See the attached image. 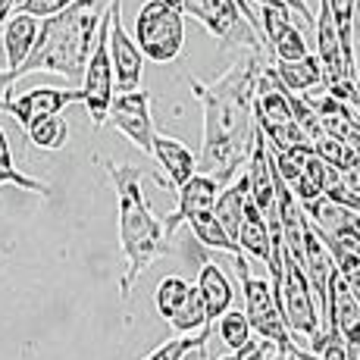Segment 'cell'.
Returning <instances> with one entry per match:
<instances>
[{
  "label": "cell",
  "mask_w": 360,
  "mask_h": 360,
  "mask_svg": "<svg viewBox=\"0 0 360 360\" xmlns=\"http://www.w3.org/2000/svg\"><path fill=\"white\" fill-rule=\"evenodd\" d=\"M263 47H251L223 75L210 82L191 79V94L204 107V148H200L198 172L213 176L219 185L238 176L245 166L254 135V94L263 69Z\"/></svg>",
  "instance_id": "6da1fadb"
},
{
  "label": "cell",
  "mask_w": 360,
  "mask_h": 360,
  "mask_svg": "<svg viewBox=\"0 0 360 360\" xmlns=\"http://www.w3.org/2000/svg\"><path fill=\"white\" fill-rule=\"evenodd\" d=\"M248 351H251V348H245V351H232V354H226V357H219V360H241V357L248 354Z\"/></svg>",
  "instance_id": "8d00e7d4"
},
{
  "label": "cell",
  "mask_w": 360,
  "mask_h": 360,
  "mask_svg": "<svg viewBox=\"0 0 360 360\" xmlns=\"http://www.w3.org/2000/svg\"><path fill=\"white\" fill-rule=\"evenodd\" d=\"M38 25L41 19L29 16V13H10V19L4 22V32H0V47L6 53V72L22 66V60L29 57L34 38H38Z\"/></svg>",
  "instance_id": "ffe728a7"
},
{
  "label": "cell",
  "mask_w": 360,
  "mask_h": 360,
  "mask_svg": "<svg viewBox=\"0 0 360 360\" xmlns=\"http://www.w3.org/2000/svg\"><path fill=\"white\" fill-rule=\"evenodd\" d=\"M107 16H110L107 47H110V63H113L116 88H120V91L141 88L144 53L138 51L135 38H129L126 25H122V0H110V4H107Z\"/></svg>",
  "instance_id": "9c48e42d"
},
{
  "label": "cell",
  "mask_w": 360,
  "mask_h": 360,
  "mask_svg": "<svg viewBox=\"0 0 360 360\" xmlns=\"http://www.w3.org/2000/svg\"><path fill=\"white\" fill-rule=\"evenodd\" d=\"M188 292H191V282H185L182 276H166V279H160V285H157V310H160L163 320H169L182 307Z\"/></svg>",
  "instance_id": "f546056e"
},
{
  "label": "cell",
  "mask_w": 360,
  "mask_h": 360,
  "mask_svg": "<svg viewBox=\"0 0 360 360\" xmlns=\"http://www.w3.org/2000/svg\"><path fill=\"white\" fill-rule=\"evenodd\" d=\"M351 113H354V120H357V126H360V69L354 72V94H351Z\"/></svg>",
  "instance_id": "e575fe53"
},
{
  "label": "cell",
  "mask_w": 360,
  "mask_h": 360,
  "mask_svg": "<svg viewBox=\"0 0 360 360\" xmlns=\"http://www.w3.org/2000/svg\"><path fill=\"white\" fill-rule=\"evenodd\" d=\"M0 66H6V63H0Z\"/></svg>",
  "instance_id": "7bdbcfd3"
},
{
  "label": "cell",
  "mask_w": 360,
  "mask_h": 360,
  "mask_svg": "<svg viewBox=\"0 0 360 360\" xmlns=\"http://www.w3.org/2000/svg\"><path fill=\"white\" fill-rule=\"evenodd\" d=\"M357 226H360V213H357Z\"/></svg>",
  "instance_id": "b9f144b4"
},
{
  "label": "cell",
  "mask_w": 360,
  "mask_h": 360,
  "mask_svg": "<svg viewBox=\"0 0 360 360\" xmlns=\"http://www.w3.org/2000/svg\"><path fill=\"white\" fill-rule=\"evenodd\" d=\"M198 292H200V301H204L207 320H210V323H217L219 316L232 307V301H235V288H232L229 276H226L223 269H219V263H213V260L200 263Z\"/></svg>",
  "instance_id": "d6986e66"
},
{
  "label": "cell",
  "mask_w": 360,
  "mask_h": 360,
  "mask_svg": "<svg viewBox=\"0 0 360 360\" xmlns=\"http://www.w3.org/2000/svg\"><path fill=\"white\" fill-rule=\"evenodd\" d=\"M332 19H335L338 41H342V60L348 75L354 79L357 63H354V13H357V0H329Z\"/></svg>",
  "instance_id": "cb8c5ba5"
},
{
  "label": "cell",
  "mask_w": 360,
  "mask_h": 360,
  "mask_svg": "<svg viewBox=\"0 0 360 360\" xmlns=\"http://www.w3.org/2000/svg\"><path fill=\"white\" fill-rule=\"evenodd\" d=\"M210 335H213V326L207 323V326H200L198 332H191V335H179V338H169V342H163L160 348L154 351V354H148L144 360H185L191 351L204 354Z\"/></svg>",
  "instance_id": "484cf974"
},
{
  "label": "cell",
  "mask_w": 360,
  "mask_h": 360,
  "mask_svg": "<svg viewBox=\"0 0 360 360\" xmlns=\"http://www.w3.org/2000/svg\"><path fill=\"white\" fill-rule=\"evenodd\" d=\"M188 226H191V232H195V238L200 241L204 248H213V251H226V254H241V248H238V241H232L229 238V232L219 226V219L213 217V207L210 210H198L195 217H188Z\"/></svg>",
  "instance_id": "603a6c76"
},
{
  "label": "cell",
  "mask_w": 360,
  "mask_h": 360,
  "mask_svg": "<svg viewBox=\"0 0 360 360\" xmlns=\"http://www.w3.org/2000/svg\"><path fill=\"white\" fill-rule=\"evenodd\" d=\"M107 32H110V16H107V10H103L98 34H94V47H91V53H88L85 72H82V88H79L82 103H85L88 116H91V122L98 129L107 122V110H110L113 88H116L113 63H110V47H107Z\"/></svg>",
  "instance_id": "52a82bcc"
},
{
  "label": "cell",
  "mask_w": 360,
  "mask_h": 360,
  "mask_svg": "<svg viewBox=\"0 0 360 360\" xmlns=\"http://www.w3.org/2000/svg\"><path fill=\"white\" fill-rule=\"evenodd\" d=\"M110 172V182L116 188V213H120V251L126 260L120 279V295L129 297L141 273L157 257L169 251V238L163 232V219L154 217L148 198L141 191V182L148 172L141 166L129 163H103Z\"/></svg>",
  "instance_id": "3957f363"
},
{
  "label": "cell",
  "mask_w": 360,
  "mask_h": 360,
  "mask_svg": "<svg viewBox=\"0 0 360 360\" xmlns=\"http://www.w3.org/2000/svg\"><path fill=\"white\" fill-rule=\"evenodd\" d=\"M282 4L288 6V10H295L297 16L304 19V22H310L314 25V13H310V6H307V0H282Z\"/></svg>",
  "instance_id": "d6a6232c"
},
{
  "label": "cell",
  "mask_w": 360,
  "mask_h": 360,
  "mask_svg": "<svg viewBox=\"0 0 360 360\" xmlns=\"http://www.w3.org/2000/svg\"><path fill=\"white\" fill-rule=\"evenodd\" d=\"M269 354H273V345H269V342H257L241 360H266Z\"/></svg>",
  "instance_id": "836d02e7"
},
{
  "label": "cell",
  "mask_w": 360,
  "mask_h": 360,
  "mask_svg": "<svg viewBox=\"0 0 360 360\" xmlns=\"http://www.w3.org/2000/svg\"><path fill=\"white\" fill-rule=\"evenodd\" d=\"M16 4H19V0H0V25L10 19V13L16 10Z\"/></svg>",
  "instance_id": "d590c367"
},
{
  "label": "cell",
  "mask_w": 360,
  "mask_h": 360,
  "mask_svg": "<svg viewBox=\"0 0 360 360\" xmlns=\"http://www.w3.org/2000/svg\"><path fill=\"white\" fill-rule=\"evenodd\" d=\"M354 148H357V154H360V141H357V144H354Z\"/></svg>",
  "instance_id": "60d3db41"
},
{
  "label": "cell",
  "mask_w": 360,
  "mask_h": 360,
  "mask_svg": "<svg viewBox=\"0 0 360 360\" xmlns=\"http://www.w3.org/2000/svg\"><path fill=\"white\" fill-rule=\"evenodd\" d=\"M69 4H72V0H19L16 13H29L34 19H47V16H53V13L66 10Z\"/></svg>",
  "instance_id": "4dcf8cb0"
},
{
  "label": "cell",
  "mask_w": 360,
  "mask_h": 360,
  "mask_svg": "<svg viewBox=\"0 0 360 360\" xmlns=\"http://www.w3.org/2000/svg\"><path fill=\"white\" fill-rule=\"evenodd\" d=\"M217 332L223 338V345L229 351H245V348H254L257 342H251V323H248L245 310H226L217 323Z\"/></svg>",
  "instance_id": "83f0119b"
},
{
  "label": "cell",
  "mask_w": 360,
  "mask_h": 360,
  "mask_svg": "<svg viewBox=\"0 0 360 360\" xmlns=\"http://www.w3.org/2000/svg\"><path fill=\"white\" fill-rule=\"evenodd\" d=\"M269 288H273L276 307H279L285 326L292 329V335H301L310 342V351L320 354L323 345V323L316 314L314 292H310V282L304 276V266L297 263V257L282 245V260L279 269L269 276Z\"/></svg>",
  "instance_id": "277c9868"
},
{
  "label": "cell",
  "mask_w": 360,
  "mask_h": 360,
  "mask_svg": "<svg viewBox=\"0 0 360 360\" xmlns=\"http://www.w3.org/2000/svg\"><path fill=\"white\" fill-rule=\"evenodd\" d=\"M297 263L304 266V276H307L310 292H314L316 314H320V323H323L326 320V307H329V285L335 279V260H332L329 248L320 241V235L314 232L310 223H307V232H304V254Z\"/></svg>",
  "instance_id": "8fae6325"
},
{
  "label": "cell",
  "mask_w": 360,
  "mask_h": 360,
  "mask_svg": "<svg viewBox=\"0 0 360 360\" xmlns=\"http://www.w3.org/2000/svg\"><path fill=\"white\" fill-rule=\"evenodd\" d=\"M25 135H29V141L34 144V148L60 150V148H66V141H69V126H66V120L60 113H51V116L34 120L32 126L25 129Z\"/></svg>",
  "instance_id": "d4e9b609"
},
{
  "label": "cell",
  "mask_w": 360,
  "mask_h": 360,
  "mask_svg": "<svg viewBox=\"0 0 360 360\" xmlns=\"http://www.w3.org/2000/svg\"><path fill=\"white\" fill-rule=\"evenodd\" d=\"M282 360H314V357H295V354H285Z\"/></svg>",
  "instance_id": "f35d334b"
},
{
  "label": "cell",
  "mask_w": 360,
  "mask_h": 360,
  "mask_svg": "<svg viewBox=\"0 0 360 360\" xmlns=\"http://www.w3.org/2000/svg\"><path fill=\"white\" fill-rule=\"evenodd\" d=\"M107 122H113L141 154H150L157 129H154V116H150V94L144 88H131V91L116 94L110 101Z\"/></svg>",
  "instance_id": "ba28073f"
},
{
  "label": "cell",
  "mask_w": 360,
  "mask_h": 360,
  "mask_svg": "<svg viewBox=\"0 0 360 360\" xmlns=\"http://www.w3.org/2000/svg\"><path fill=\"white\" fill-rule=\"evenodd\" d=\"M257 4H276V0H257Z\"/></svg>",
  "instance_id": "ab89813d"
},
{
  "label": "cell",
  "mask_w": 360,
  "mask_h": 360,
  "mask_svg": "<svg viewBox=\"0 0 360 360\" xmlns=\"http://www.w3.org/2000/svg\"><path fill=\"white\" fill-rule=\"evenodd\" d=\"M150 157H154L157 166H160V169L166 172V179H169L176 188H179L182 182H188V179L198 172V157L191 154V150L185 148L179 138L160 135V131L154 135V148H150Z\"/></svg>",
  "instance_id": "ac0fdd59"
},
{
  "label": "cell",
  "mask_w": 360,
  "mask_h": 360,
  "mask_svg": "<svg viewBox=\"0 0 360 360\" xmlns=\"http://www.w3.org/2000/svg\"><path fill=\"white\" fill-rule=\"evenodd\" d=\"M248 195L260 207V213H269L276 204V166H273V150L266 144V135L254 122L251 135V150H248Z\"/></svg>",
  "instance_id": "7c38bea8"
},
{
  "label": "cell",
  "mask_w": 360,
  "mask_h": 360,
  "mask_svg": "<svg viewBox=\"0 0 360 360\" xmlns=\"http://www.w3.org/2000/svg\"><path fill=\"white\" fill-rule=\"evenodd\" d=\"M273 75L279 79V85L285 91H295V94H304L310 88H320L323 85V63L316 53H304L301 60H276L273 66Z\"/></svg>",
  "instance_id": "44dd1931"
},
{
  "label": "cell",
  "mask_w": 360,
  "mask_h": 360,
  "mask_svg": "<svg viewBox=\"0 0 360 360\" xmlns=\"http://www.w3.org/2000/svg\"><path fill=\"white\" fill-rule=\"evenodd\" d=\"M135 44L154 63H172L185 47V13L163 0H148L135 19Z\"/></svg>",
  "instance_id": "8992f818"
},
{
  "label": "cell",
  "mask_w": 360,
  "mask_h": 360,
  "mask_svg": "<svg viewBox=\"0 0 360 360\" xmlns=\"http://www.w3.org/2000/svg\"><path fill=\"white\" fill-rule=\"evenodd\" d=\"M235 241H238L241 254H251V257L260 263H269V257H273V235H269L266 217H263L260 207L251 200V195L245 200V213H241Z\"/></svg>",
  "instance_id": "e0dca14e"
},
{
  "label": "cell",
  "mask_w": 360,
  "mask_h": 360,
  "mask_svg": "<svg viewBox=\"0 0 360 360\" xmlns=\"http://www.w3.org/2000/svg\"><path fill=\"white\" fill-rule=\"evenodd\" d=\"M245 200H248V176H235L232 182H226V188H219L217 200H213V217L219 219L229 238L235 241V232H238L241 213H245Z\"/></svg>",
  "instance_id": "7402d4cb"
},
{
  "label": "cell",
  "mask_w": 360,
  "mask_h": 360,
  "mask_svg": "<svg viewBox=\"0 0 360 360\" xmlns=\"http://www.w3.org/2000/svg\"><path fill=\"white\" fill-rule=\"evenodd\" d=\"M82 91H66V88H32V91L19 94V98H0V110L10 113L22 129H29L34 120L51 113H63L69 103H79Z\"/></svg>",
  "instance_id": "30bf717a"
},
{
  "label": "cell",
  "mask_w": 360,
  "mask_h": 360,
  "mask_svg": "<svg viewBox=\"0 0 360 360\" xmlns=\"http://www.w3.org/2000/svg\"><path fill=\"white\" fill-rule=\"evenodd\" d=\"M0 185H16V188L32 191V195H51V188H47L44 182H38V179H32V176H25V172L16 169L13 150H10V138H6L4 129H0Z\"/></svg>",
  "instance_id": "4316f807"
},
{
  "label": "cell",
  "mask_w": 360,
  "mask_h": 360,
  "mask_svg": "<svg viewBox=\"0 0 360 360\" xmlns=\"http://www.w3.org/2000/svg\"><path fill=\"white\" fill-rule=\"evenodd\" d=\"M338 179H342L351 191H357V195H360V154H357L354 144H351L348 157H345L342 166H338Z\"/></svg>",
  "instance_id": "1f68e13d"
},
{
  "label": "cell",
  "mask_w": 360,
  "mask_h": 360,
  "mask_svg": "<svg viewBox=\"0 0 360 360\" xmlns=\"http://www.w3.org/2000/svg\"><path fill=\"white\" fill-rule=\"evenodd\" d=\"M166 323H169L179 335H191V332H198L200 326H207V323H210V320H207V310H204V301H200L198 285H191V292L182 301V307H179Z\"/></svg>",
  "instance_id": "f1b7e54d"
},
{
  "label": "cell",
  "mask_w": 360,
  "mask_h": 360,
  "mask_svg": "<svg viewBox=\"0 0 360 360\" xmlns=\"http://www.w3.org/2000/svg\"><path fill=\"white\" fill-rule=\"evenodd\" d=\"M235 269H238V279H241V297H245V316L251 323V332H257L260 342H269L273 351L279 357L295 354V357H314V351H304L301 345L295 342L292 329L285 326L282 320L279 307H276V297L273 288H269L266 279H257L251 273V263H248L245 254H235Z\"/></svg>",
  "instance_id": "5b68a950"
},
{
  "label": "cell",
  "mask_w": 360,
  "mask_h": 360,
  "mask_svg": "<svg viewBox=\"0 0 360 360\" xmlns=\"http://www.w3.org/2000/svg\"><path fill=\"white\" fill-rule=\"evenodd\" d=\"M163 4H169V6H172V10H179V13H182V6H185V0H163Z\"/></svg>",
  "instance_id": "74e56055"
},
{
  "label": "cell",
  "mask_w": 360,
  "mask_h": 360,
  "mask_svg": "<svg viewBox=\"0 0 360 360\" xmlns=\"http://www.w3.org/2000/svg\"><path fill=\"white\" fill-rule=\"evenodd\" d=\"M182 13L195 16L198 22L210 34H217V38H232V32L251 29L235 0H185Z\"/></svg>",
  "instance_id": "2e32d148"
},
{
  "label": "cell",
  "mask_w": 360,
  "mask_h": 360,
  "mask_svg": "<svg viewBox=\"0 0 360 360\" xmlns=\"http://www.w3.org/2000/svg\"><path fill=\"white\" fill-rule=\"evenodd\" d=\"M263 6V29L260 34L269 41L276 60H301L307 53V41L301 29L292 22V10L282 0L276 4H260Z\"/></svg>",
  "instance_id": "4fadbf2b"
},
{
  "label": "cell",
  "mask_w": 360,
  "mask_h": 360,
  "mask_svg": "<svg viewBox=\"0 0 360 360\" xmlns=\"http://www.w3.org/2000/svg\"><path fill=\"white\" fill-rule=\"evenodd\" d=\"M101 16L103 10L98 6V0H72L66 10L41 19L29 57L13 72H0V88L10 91L13 82H19L29 72H57L72 82H82Z\"/></svg>",
  "instance_id": "7a4b0ae2"
},
{
  "label": "cell",
  "mask_w": 360,
  "mask_h": 360,
  "mask_svg": "<svg viewBox=\"0 0 360 360\" xmlns=\"http://www.w3.org/2000/svg\"><path fill=\"white\" fill-rule=\"evenodd\" d=\"M219 188H223V185H219L213 176H207V172H195L188 182L179 185V204H176V210H172L169 217L163 219L166 238H172V232H176L182 223H188V217H195L198 210H210L213 200H217V195H219Z\"/></svg>",
  "instance_id": "9a60e30c"
},
{
  "label": "cell",
  "mask_w": 360,
  "mask_h": 360,
  "mask_svg": "<svg viewBox=\"0 0 360 360\" xmlns=\"http://www.w3.org/2000/svg\"><path fill=\"white\" fill-rule=\"evenodd\" d=\"M326 326H338V332H342V338H345V348H348V357L354 360L357 348H360V301L338 273L329 285Z\"/></svg>",
  "instance_id": "5bb4252c"
}]
</instances>
